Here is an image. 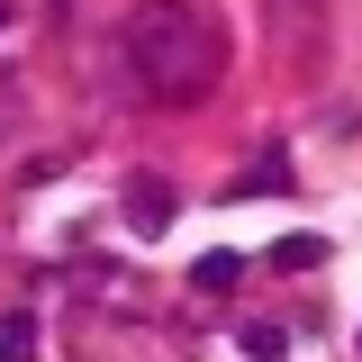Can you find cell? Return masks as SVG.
<instances>
[{"instance_id": "1", "label": "cell", "mask_w": 362, "mask_h": 362, "mask_svg": "<svg viewBox=\"0 0 362 362\" xmlns=\"http://www.w3.org/2000/svg\"><path fill=\"white\" fill-rule=\"evenodd\" d=\"M118 54H127V73L154 100H199L226 73V28L209 0H145L118 28Z\"/></svg>"}, {"instance_id": "2", "label": "cell", "mask_w": 362, "mask_h": 362, "mask_svg": "<svg viewBox=\"0 0 362 362\" xmlns=\"http://www.w3.org/2000/svg\"><path fill=\"white\" fill-rule=\"evenodd\" d=\"M173 209H181V199H173V181H163V173H136L127 199H118V218H127L136 235H163V226H173Z\"/></svg>"}, {"instance_id": "3", "label": "cell", "mask_w": 362, "mask_h": 362, "mask_svg": "<svg viewBox=\"0 0 362 362\" xmlns=\"http://www.w3.org/2000/svg\"><path fill=\"white\" fill-rule=\"evenodd\" d=\"M235 344H245V362H290V326H272V317H245V326H235Z\"/></svg>"}, {"instance_id": "4", "label": "cell", "mask_w": 362, "mask_h": 362, "mask_svg": "<svg viewBox=\"0 0 362 362\" xmlns=\"http://www.w3.org/2000/svg\"><path fill=\"white\" fill-rule=\"evenodd\" d=\"M326 254H335L326 235H281V245H272V263H281V272H317Z\"/></svg>"}, {"instance_id": "5", "label": "cell", "mask_w": 362, "mask_h": 362, "mask_svg": "<svg viewBox=\"0 0 362 362\" xmlns=\"http://www.w3.org/2000/svg\"><path fill=\"white\" fill-rule=\"evenodd\" d=\"M235 254H199V263H190V290H235Z\"/></svg>"}, {"instance_id": "6", "label": "cell", "mask_w": 362, "mask_h": 362, "mask_svg": "<svg viewBox=\"0 0 362 362\" xmlns=\"http://www.w3.org/2000/svg\"><path fill=\"white\" fill-rule=\"evenodd\" d=\"M37 354V317H0V362H28Z\"/></svg>"}]
</instances>
